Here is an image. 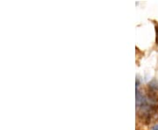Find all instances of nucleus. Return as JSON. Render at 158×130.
I'll return each instance as SVG.
<instances>
[{"label":"nucleus","mask_w":158,"mask_h":130,"mask_svg":"<svg viewBox=\"0 0 158 130\" xmlns=\"http://www.w3.org/2000/svg\"><path fill=\"white\" fill-rule=\"evenodd\" d=\"M156 40L158 42V24L156 26Z\"/></svg>","instance_id":"2"},{"label":"nucleus","mask_w":158,"mask_h":130,"mask_svg":"<svg viewBox=\"0 0 158 130\" xmlns=\"http://www.w3.org/2000/svg\"><path fill=\"white\" fill-rule=\"evenodd\" d=\"M148 86H149L151 89H153V90H158V81L154 80V81H152L150 84H148Z\"/></svg>","instance_id":"1"},{"label":"nucleus","mask_w":158,"mask_h":130,"mask_svg":"<svg viewBox=\"0 0 158 130\" xmlns=\"http://www.w3.org/2000/svg\"><path fill=\"white\" fill-rule=\"evenodd\" d=\"M152 130H158V126H156L152 128Z\"/></svg>","instance_id":"3"}]
</instances>
